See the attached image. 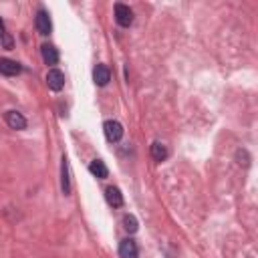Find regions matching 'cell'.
Wrapping results in <instances>:
<instances>
[{
    "mask_svg": "<svg viewBox=\"0 0 258 258\" xmlns=\"http://www.w3.org/2000/svg\"><path fill=\"white\" fill-rule=\"evenodd\" d=\"M103 131H105L107 141L117 143V141L123 137V125H121L119 121H115V119H109V121H105V125H103Z\"/></svg>",
    "mask_w": 258,
    "mask_h": 258,
    "instance_id": "1",
    "label": "cell"
},
{
    "mask_svg": "<svg viewBox=\"0 0 258 258\" xmlns=\"http://www.w3.org/2000/svg\"><path fill=\"white\" fill-rule=\"evenodd\" d=\"M115 20L119 26L127 28V26H131L133 24V10L129 8L127 4H115Z\"/></svg>",
    "mask_w": 258,
    "mask_h": 258,
    "instance_id": "2",
    "label": "cell"
},
{
    "mask_svg": "<svg viewBox=\"0 0 258 258\" xmlns=\"http://www.w3.org/2000/svg\"><path fill=\"white\" fill-rule=\"evenodd\" d=\"M35 24H37L39 35H43V37L51 35V30H53V22H51V16H49V12H47V10H39V12H37Z\"/></svg>",
    "mask_w": 258,
    "mask_h": 258,
    "instance_id": "3",
    "label": "cell"
},
{
    "mask_svg": "<svg viewBox=\"0 0 258 258\" xmlns=\"http://www.w3.org/2000/svg\"><path fill=\"white\" fill-rule=\"evenodd\" d=\"M0 73L4 77H16L22 73V67H20V63H16L12 59H0Z\"/></svg>",
    "mask_w": 258,
    "mask_h": 258,
    "instance_id": "4",
    "label": "cell"
},
{
    "mask_svg": "<svg viewBox=\"0 0 258 258\" xmlns=\"http://www.w3.org/2000/svg\"><path fill=\"white\" fill-rule=\"evenodd\" d=\"M47 85L51 91H61L64 87V73L59 69H51L47 73Z\"/></svg>",
    "mask_w": 258,
    "mask_h": 258,
    "instance_id": "5",
    "label": "cell"
},
{
    "mask_svg": "<svg viewBox=\"0 0 258 258\" xmlns=\"http://www.w3.org/2000/svg\"><path fill=\"white\" fill-rule=\"evenodd\" d=\"M93 81L99 87H105L111 81V71H109L107 64H97L95 71H93Z\"/></svg>",
    "mask_w": 258,
    "mask_h": 258,
    "instance_id": "6",
    "label": "cell"
},
{
    "mask_svg": "<svg viewBox=\"0 0 258 258\" xmlns=\"http://www.w3.org/2000/svg\"><path fill=\"white\" fill-rule=\"evenodd\" d=\"M137 254H139V250H137L135 240H131V238L121 240V244H119V256L121 258H137Z\"/></svg>",
    "mask_w": 258,
    "mask_h": 258,
    "instance_id": "7",
    "label": "cell"
},
{
    "mask_svg": "<svg viewBox=\"0 0 258 258\" xmlns=\"http://www.w3.org/2000/svg\"><path fill=\"white\" fill-rule=\"evenodd\" d=\"M61 188H63V194H64V196H69V194H71L69 161H67V157H64V155H63V159H61Z\"/></svg>",
    "mask_w": 258,
    "mask_h": 258,
    "instance_id": "8",
    "label": "cell"
},
{
    "mask_svg": "<svg viewBox=\"0 0 258 258\" xmlns=\"http://www.w3.org/2000/svg\"><path fill=\"white\" fill-rule=\"evenodd\" d=\"M4 119H6V123H8L10 129H16V131H20V129H26V119H24V115L18 113V111H6Z\"/></svg>",
    "mask_w": 258,
    "mask_h": 258,
    "instance_id": "9",
    "label": "cell"
},
{
    "mask_svg": "<svg viewBox=\"0 0 258 258\" xmlns=\"http://www.w3.org/2000/svg\"><path fill=\"white\" fill-rule=\"evenodd\" d=\"M105 198H107L109 206H113V208H121V206H123V194H121V190L115 188V186H111V188L105 190Z\"/></svg>",
    "mask_w": 258,
    "mask_h": 258,
    "instance_id": "10",
    "label": "cell"
},
{
    "mask_svg": "<svg viewBox=\"0 0 258 258\" xmlns=\"http://www.w3.org/2000/svg\"><path fill=\"white\" fill-rule=\"evenodd\" d=\"M41 55H43V61H45V64H57L59 63V51H57V47H53V45H43L41 47Z\"/></svg>",
    "mask_w": 258,
    "mask_h": 258,
    "instance_id": "11",
    "label": "cell"
},
{
    "mask_svg": "<svg viewBox=\"0 0 258 258\" xmlns=\"http://www.w3.org/2000/svg\"><path fill=\"white\" fill-rule=\"evenodd\" d=\"M89 172H91L95 178H99V180H105V178L109 176V170H107V166H105V161H101V159H93L91 164H89Z\"/></svg>",
    "mask_w": 258,
    "mask_h": 258,
    "instance_id": "12",
    "label": "cell"
},
{
    "mask_svg": "<svg viewBox=\"0 0 258 258\" xmlns=\"http://www.w3.org/2000/svg\"><path fill=\"white\" fill-rule=\"evenodd\" d=\"M168 147L164 145V143H159V141H153L151 143V157L155 159V161H166L168 159Z\"/></svg>",
    "mask_w": 258,
    "mask_h": 258,
    "instance_id": "13",
    "label": "cell"
},
{
    "mask_svg": "<svg viewBox=\"0 0 258 258\" xmlns=\"http://www.w3.org/2000/svg\"><path fill=\"white\" fill-rule=\"evenodd\" d=\"M123 228H125L129 234H135V232H137V228H139L137 218H135L133 214H127V216L123 218Z\"/></svg>",
    "mask_w": 258,
    "mask_h": 258,
    "instance_id": "14",
    "label": "cell"
},
{
    "mask_svg": "<svg viewBox=\"0 0 258 258\" xmlns=\"http://www.w3.org/2000/svg\"><path fill=\"white\" fill-rule=\"evenodd\" d=\"M4 37V22H2V18H0V39Z\"/></svg>",
    "mask_w": 258,
    "mask_h": 258,
    "instance_id": "15",
    "label": "cell"
}]
</instances>
